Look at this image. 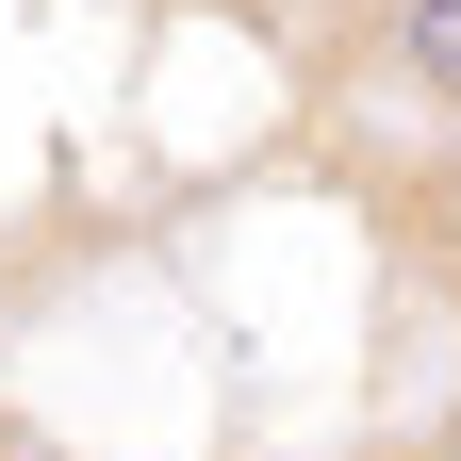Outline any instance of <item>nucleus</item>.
I'll return each mask as SVG.
<instances>
[{"mask_svg": "<svg viewBox=\"0 0 461 461\" xmlns=\"http://www.w3.org/2000/svg\"><path fill=\"white\" fill-rule=\"evenodd\" d=\"M379 50L429 115H461V0H379Z\"/></svg>", "mask_w": 461, "mask_h": 461, "instance_id": "nucleus-1", "label": "nucleus"}, {"mask_svg": "<svg viewBox=\"0 0 461 461\" xmlns=\"http://www.w3.org/2000/svg\"><path fill=\"white\" fill-rule=\"evenodd\" d=\"M395 461H461V445H395Z\"/></svg>", "mask_w": 461, "mask_h": 461, "instance_id": "nucleus-2", "label": "nucleus"}]
</instances>
